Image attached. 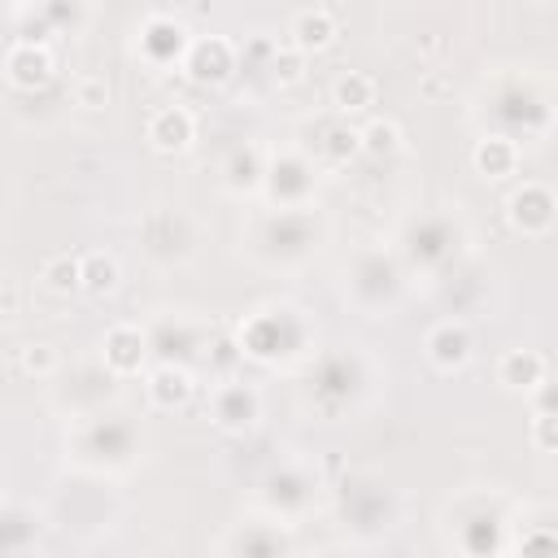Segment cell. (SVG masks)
Returning <instances> with one entry per match:
<instances>
[{
    "label": "cell",
    "mask_w": 558,
    "mask_h": 558,
    "mask_svg": "<svg viewBox=\"0 0 558 558\" xmlns=\"http://www.w3.org/2000/svg\"><path fill=\"white\" fill-rule=\"evenodd\" d=\"M209 418H214L222 432H248V427L262 418V397H257L248 384H222V388L209 397Z\"/></svg>",
    "instance_id": "obj_1"
},
{
    "label": "cell",
    "mask_w": 558,
    "mask_h": 558,
    "mask_svg": "<svg viewBox=\"0 0 558 558\" xmlns=\"http://www.w3.org/2000/svg\"><path fill=\"white\" fill-rule=\"evenodd\" d=\"M554 214H558V196L541 183H527L510 196V222L523 231V235H541L554 227Z\"/></svg>",
    "instance_id": "obj_2"
},
{
    "label": "cell",
    "mask_w": 558,
    "mask_h": 558,
    "mask_svg": "<svg viewBox=\"0 0 558 558\" xmlns=\"http://www.w3.org/2000/svg\"><path fill=\"white\" fill-rule=\"evenodd\" d=\"M52 52L48 48H35L31 39H17L13 48H9V57H4V74H9V83L13 87H22V92H35V87H44L48 78H52Z\"/></svg>",
    "instance_id": "obj_3"
},
{
    "label": "cell",
    "mask_w": 558,
    "mask_h": 558,
    "mask_svg": "<svg viewBox=\"0 0 558 558\" xmlns=\"http://www.w3.org/2000/svg\"><path fill=\"white\" fill-rule=\"evenodd\" d=\"M196 140V118L183 109V105H170V109H157L153 118H148V144L157 148V153H183L187 144Z\"/></svg>",
    "instance_id": "obj_4"
},
{
    "label": "cell",
    "mask_w": 558,
    "mask_h": 558,
    "mask_svg": "<svg viewBox=\"0 0 558 558\" xmlns=\"http://www.w3.org/2000/svg\"><path fill=\"white\" fill-rule=\"evenodd\" d=\"M144 357H148V344H144L140 327L118 323V327L105 331V366H109L113 375H135V371L144 366Z\"/></svg>",
    "instance_id": "obj_5"
},
{
    "label": "cell",
    "mask_w": 558,
    "mask_h": 558,
    "mask_svg": "<svg viewBox=\"0 0 558 558\" xmlns=\"http://www.w3.org/2000/svg\"><path fill=\"white\" fill-rule=\"evenodd\" d=\"M497 384L506 392H532L536 384H545V357L536 349H510L497 362Z\"/></svg>",
    "instance_id": "obj_6"
},
{
    "label": "cell",
    "mask_w": 558,
    "mask_h": 558,
    "mask_svg": "<svg viewBox=\"0 0 558 558\" xmlns=\"http://www.w3.org/2000/svg\"><path fill=\"white\" fill-rule=\"evenodd\" d=\"M427 357H432V366H440V371L466 366V357H471V331H466L462 323H440V327L427 336Z\"/></svg>",
    "instance_id": "obj_7"
},
{
    "label": "cell",
    "mask_w": 558,
    "mask_h": 558,
    "mask_svg": "<svg viewBox=\"0 0 558 558\" xmlns=\"http://www.w3.org/2000/svg\"><path fill=\"white\" fill-rule=\"evenodd\" d=\"M192 392H196V379H192V371H183V366H157V371L148 375V397H153V405H161V410L187 405Z\"/></svg>",
    "instance_id": "obj_8"
},
{
    "label": "cell",
    "mask_w": 558,
    "mask_h": 558,
    "mask_svg": "<svg viewBox=\"0 0 558 558\" xmlns=\"http://www.w3.org/2000/svg\"><path fill=\"white\" fill-rule=\"evenodd\" d=\"M471 161H475V170H480L484 179H506V174H514V166H519V148H514V140H506V135H484V140L475 144Z\"/></svg>",
    "instance_id": "obj_9"
},
{
    "label": "cell",
    "mask_w": 558,
    "mask_h": 558,
    "mask_svg": "<svg viewBox=\"0 0 558 558\" xmlns=\"http://www.w3.org/2000/svg\"><path fill=\"white\" fill-rule=\"evenodd\" d=\"M331 39H336V17H331L327 9H305V13H296V22H292V48H301V52H323V48H331Z\"/></svg>",
    "instance_id": "obj_10"
},
{
    "label": "cell",
    "mask_w": 558,
    "mask_h": 558,
    "mask_svg": "<svg viewBox=\"0 0 558 558\" xmlns=\"http://www.w3.org/2000/svg\"><path fill=\"white\" fill-rule=\"evenodd\" d=\"M331 105H336L340 113H362V109H371V105H375V78H371V74H357V70L340 74V78L331 83Z\"/></svg>",
    "instance_id": "obj_11"
},
{
    "label": "cell",
    "mask_w": 558,
    "mask_h": 558,
    "mask_svg": "<svg viewBox=\"0 0 558 558\" xmlns=\"http://www.w3.org/2000/svg\"><path fill=\"white\" fill-rule=\"evenodd\" d=\"M187 70H192L196 83H218V78H227V70H231V48H227L222 39H205V44L192 48Z\"/></svg>",
    "instance_id": "obj_12"
},
{
    "label": "cell",
    "mask_w": 558,
    "mask_h": 558,
    "mask_svg": "<svg viewBox=\"0 0 558 558\" xmlns=\"http://www.w3.org/2000/svg\"><path fill=\"white\" fill-rule=\"evenodd\" d=\"M39 279H44V288H48V292L70 296V292H78V288H83V257H70V253L48 257Z\"/></svg>",
    "instance_id": "obj_13"
},
{
    "label": "cell",
    "mask_w": 558,
    "mask_h": 558,
    "mask_svg": "<svg viewBox=\"0 0 558 558\" xmlns=\"http://www.w3.org/2000/svg\"><path fill=\"white\" fill-rule=\"evenodd\" d=\"M113 288H118V262L109 253H87L83 257V292L109 296Z\"/></svg>",
    "instance_id": "obj_14"
},
{
    "label": "cell",
    "mask_w": 558,
    "mask_h": 558,
    "mask_svg": "<svg viewBox=\"0 0 558 558\" xmlns=\"http://www.w3.org/2000/svg\"><path fill=\"white\" fill-rule=\"evenodd\" d=\"M305 57H310V52H301V48H279V52L270 57V78L283 83V87H296V83L305 78Z\"/></svg>",
    "instance_id": "obj_15"
},
{
    "label": "cell",
    "mask_w": 558,
    "mask_h": 558,
    "mask_svg": "<svg viewBox=\"0 0 558 558\" xmlns=\"http://www.w3.org/2000/svg\"><path fill=\"white\" fill-rule=\"evenodd\" d=\"M397 148H401L397 122H371V126L362 131V153H371V157H392Z\"/></svg>",
    "instance_id": "obj_16"
},
{
    "label": "cell",
    "mask_w": 558,
    "mask_h": 558,
    "mask_svg": "<svg viewBox=\"0 0 558 558\" xmlns=\"http://www.w3.org/2000/svg\"><path fill=\"white\" fill-rule=\"evenodd\" d=\"M17 366H22L26 375H52V371H57V353H52V344H26V349L17 353Z\"/></svg>",
    "instance_id": "obj_17"
},
{
    "label": "cell",
    "mask_w": 558,
    "mask_h": 558,
    "mask_svg": "<svg viewBox=\"0 0 558 558\" xmlns=\"http://www.w3.org/2000/svg\"><path fill=\"white\" fill-rule=\"evenodd\" d=\"M532 445L558 453V414H532Z\"/></svg>",
    "instance_id": "obj_18"
},
{
    "label": "cell",
    "mask_w": 558,
    "mask_h": 558,
    "mask_svg": "<svg viewBox=\"0 0 558 558\" xmlns=\"http://www.w3.org/2000/svg\"><path fill=\"white\" fill-rule=\"evenodd\" d=\"M74 100H78L83 109H100V105L109 100V83L87 74V78H78V83H74Z\"/></svg>",
    "instance_id": "obj_19"
},
{
    "label": "cell",
    "mask_w": 558,
    "mask_h": 558,
    "mask_svg": "<svg viewBox=\"0 0 558 558\" xmlns=\"http://www.w3.org/2000/svg\"><path fill=\"white\" fill-rule=\"evenodd\" d=\"M532 414H558V379L532 388Z\"/></svg>",
    "instance_id": "obj_20"
},
{
    "label": "cell",
    "mask_w": 558,
    "mask_h": 558,
    "mask_svg": "<svg viewBox=\"0 0 558 558\" xmlns=\"http://www.w3.org/2000/svg\"><path fill=\"white\" fill-rule=\"evenodd\" d=\"M257 183V161H253V153L244 157V153H235V161H231V187H253Z\"/></svg>",
    "instance_id": "obj_21"
},
{
    "label": "cell",
    "mask_w": 558,
    "mask_h": 558,
    "mask_svg": "<svg viewBox=\"0 0 558 558\" xmlns=\"http://www.w3.org/2000/svg\"><path fill=\"white\" fill-rule=\"evenodd\" d=\"M13 305H17V288L9 283V288H4V314H13Z\"/></svg>",
    "instance_id": "obj_22"
},
{
    "label": "cell",
    "mask_w": 558,
    "mask_h": 558,
    "mask_svg": "<svg viewBox=\"0 0 558 558\" xmlns=\"http://www.w3.org/2000/svg\"><path fill=\"white\" fill-rule=\"evenodd\" d=\"M554 196H558V187H554Z\"/></svg>",
    "instance_id": "obj_23"
}]
</instances>
